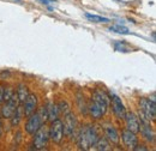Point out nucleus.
Here are the masks:
<instances>
[{
	"label": "nucleus",
	"mask_w": 156,
	"mask_h": 151,
	"mask_svg": "<svg viewBox=\"0 0 156 151\" xmlns=\"http://www.w3.org/2000/svg\"><path fill=\"white\" fill-rule=\"evenodd\" d=\"M2 134V125H1V115H0V137Z\"/></svg>",
	"instance_id": "nucleus-27"
},
{
	"label": "nucleus",
	"mask_w": 156,
	"mask_h": 151,
	"mask_svg": "<svg viewBox=\"0 0 156 151\" xmlns=\"http://www.w3.org/2000/svg\"><path fill=\"white\" fill-rule=\"evenodd\" d=\"M33 135H34L33 145H31L33 149H35V150H43V149H46V146L48 145V140H49L48 128L46 126H41Z\"/></svg>",
	"instance_id": "nucleus-3"
},
{
	"label": "nucleus",
	"mask_w": 156,
	"mask_h": 151,
	"mask_svg": "<svg viewBox=\"0 0 156 151\" xmlns=\"http://www.w3.org/2000/svg\"><path fill=\"white\" fill-rule=\"evenodd\" d=\"M37 111V96L35 94H29L23 103V115L29 116Z\"/></svg>",
	"instance_id": "nucleus-11"
},
{
	"label": "nucleus",
	"mask_w": 156,
	"mask_h": 151,
	"mask_svg": "<svg viewBox=\"0 0 156 151\" xmlns=\"http://www.w3.org/2000/svg\"><path fill=\"white\" fill-rule=\"evenodd\" d=\"M139 111L140 114L148 119L149 121H155L156 119V104L155 98H147V97H142L139 98Z\"/></svg>",
	"instance_id": "nucleus-2"
},
{
	"label": "nucleus",
	"mask_w": 156,
	"mask_h": 151,
	"mask_svg": "<svg viewBox=\"0 0 156 151\" xmlns=\"http://www.w3.org/2000/svg\"><path fill=\"white\" fill-rule=\"evenodd\" d=\"M139 132L142 134V137L149 143H153L155 140V133L153 131L150 121L145 119L142 114H139Z\"/></svg>",
	"instance_id": "nucleus-7"
},
{
	"label": "nucleus",
	"mask_w": 156,
	"mask_h": 151,
	"mask_svg": "<svg viewBox=\"0 0 156 151\" xmlns=\"http://www.w3.org/2000/svg\"><path fill=\"white\" fill-rule=\"evenodd\" d=\"M58 108H59V112L60 113H64V115L70 112V107H69V104H67L66 101H61L58 104Z\"/></svg>",
	"instance_id": "nucleus-23"
},
{
	"label": "nucleus",
	"mask_w": 156,
	"mask_h": 151,
	"mask_svg": "<svg viewBox=\"0 0 156 151\" xmlns=\"http://www.w3.org/2000/svg\"><path fill=\"white\" fill-rule=\"evenodd\" d=\"M91 101H94L98 106H100L106 113L108 111V107L111 104V98L109 96L106 94L103 90L101 89H95L94 93H93V96H91Z\"/></svg>",
	"instance_id": "nucleus-9"
},
{
	"label": "nucleus",
	"mask_w": 156,
	"mask_h": 151,
	"mask_svg": "<svg viewBox=\"0 0 156 151\" xmlns=\"http://www.w3.org/2000/svg\"><path fill=\"white\" fill-rule=\"evenodd\" d=\"M46 122L41 118L39 112H35L34 114H31V115L28 116V120L25 122V132L28 133V134H30V135H33Z\"/></svg>",
	"instance_id": "nucleus-6"
},
{
	"label": "nucleus",
	"mask_w": 156,
	"mask_h": 151,
	"mask_svg": "<svg viewBox=\"0 0 156 151\" xmlns=\"http://www.w3.org/2000/svg\"><path fill=\"white\" fill-rule=\"evenodd\" d=\"M22 118H23V109H20V107L18 106L17 111H16L15 114L10 118V120H11V125H12V126H18L20 122V120H22Z\"/></svg>",
	"instance_id": "nucleus-19"
},
{
	"label": "nucleus",
	"mask_w": 156,
	"mask_h": 151,
	"mask_svg": "<svg viewBox=\"0 0 156 151\" xmlns=\"http://www.w3.org/2000/svg\"><path fill=\"white\" fill-rule=\"evenodd\" d=\"M109 30L113 31V33H117V34H121V35H130L129 28H126L124 25H120V24H115V25L109 26Z\"/></svg>",
	"instance_id": "nucleus-20"
},
{
	"label": "nucleus",
	"mask_w": 156,
	"mask_h": 151,
	"mask_svg": "<svg viewBox=\"0 0 156 151\" xmlns=\"http://www.w3.org/2000/svg\"><path fill=\"white\" fill-rule=\"evenodd\" d=\"M18 106H20L18 104V100H17V96L15 94L12 98H10L9 101L4 102L2 107H1V111H0V115L2 118H5V119H10L15 114V112L17 111Z\"/></svg>",
	"instance_id": "nucleus-8"
},
{
	"label": "nucleus",
	"mask_w": 156,
	"mask_h": 151,
	"mask_svg": "<svg viewBox=\"0 0 156 151\" xmlns=\"http://www.w3.org/2000/svg\"><path fill=\"white\" fill-rule=\"evenodd\" d=\"M46 109H47V118H48V120L51 122L59 119L60 112H59L58 104H55L53 102H48V104L46 106Z\"/></svg>",
	"instance_id": "nucleus-16"
},
{
	"label": "nucleus",
	"mask_w": 156,
	"mask_h": 151,
	"mask_svg": "<svg viewBox=\"0 0 156 151\" xmlns=\"http://www.w3.org/2000/svg\"><path fill=\"white\" fill-rule=\"evenodd\" d=\"M85 18L89 19L90 22H94V23H108V22H111L106 17L98 16V15H90V13H85Z\"/></svg>",
	"instance_id": "nucleus-21"
},
{
	"label": "nucleus",
	"mask_w": 156,
	"mask_h": 151,
	"mask_svg": "<svg viewBox=\"0 0 156 151\" xmlns=\"http://www.w3.org/2000/svg\"><path fill=\"white\" fill-rule=\"evenodd\" d=\"M121 140H122L124 145L127 149H131V150H133V148L138 144V138H137L136 133L127 130V128L122 130V132H121Z\"/></svg>",
	"instance_id": "nucleus-12"
},
{
	"label": "nucleus",
	"mask_w": 156,
	"mask_h": 151,
	"mask_svg": "<svg viewBox=\"0 0 156 151\" xmlns=\"http://www.w3.org/2000/svg\"><path fill=\"white\" fill-rule=\"evenodd\" d=\"M4 103V88H0V106Z\"/></svg>",
	"instance_id": "nucleus-26"
},
{
	"label": "nucleus",
	"mask_w": 156,
	"mask_h": 151,
	"mask_svg": "<svg viewBox=\"0 0 156 151\" xmlns=\"http://www.w3.org/2000/svg\"><path fill=\"white\" fill-rule=\"evenodd\" d=\"M114 48H115V51H118V52H130L129 46L124 41H118V42H115L114 43Z\"/></svg>",
	"instance_id": "nucleus-22"
},
{
	"label": "nucleus",
	"mask_w": 156,
	"mask_h": 151,
	"mask_svg": "<svg viewBox=\"0 0 156 151\" xmlns=\"http://www.w3.org/2000/svg\"><path fill=\"white\" fill-rule=\"evenodd\" d=\"M111 104H112V111L114 115L117 116V119L119 120H122L125 118V114H126V108L121 101V98L117 96V95H112L111 97Z\"/></svg>",
	"instance_id": "nucleus-10"
},
{
	"label": "nucleus",
	"mask_w": 156,
	"mask_h": 151,
	"mask_svg": "<svg viewBox=\"0 0 156 151\" xmlns=\"http://www.w3.org/2000/svg\"><path fill=\"white\" fill-rule=\"evenodd\" d=\"M133 150H136V151H138V150H144V151H147V150H148V148H145L144 145H138V144H137L136 146L133 148Z\"/></svg>",
	"instance_id": "nucleus-25"
},
{
	"label": "nucleus",
	"mask_w": 156,
	"mask_h": 151,
	"mask_svg": "<svg viewBox=\"0 0 156 151\" xmlns=\"http://www.w3.org/2000/svg\"><path fill=\"white\" fill-rule=\"evenodd\" d=\"M65 119H64V134H66L69 138H73L76 135V132H77V126H78V122H77V119L75 116V114L69 112L66 113L65 115Z\"/></svg>",
	"instance_id": "nucleus-5"
},
{
	"label": "nucleus",
	"mask_w": 156,
	"mask_h": 151,
	"mask_svg": "<svg viewBox=\"0 0 156 151\" xmlns=\"http://www.w3.org/2000/svg\"><path fill=\"white\" fill-rule=\"evenodd\" d=\"M29 95V90H28V86L25 84H20L18 88H17V91H16V96H17V100H18V104H23L24 101L27 100Z\"/></svg>",
	"instance_id": "nucleus-17"
},
{
	"label": "nucleus",
	"mask_w": 156,
	"mask_h": 151,
	"mask_svg": "<svg viewBox=\"0 0 156 151\" xmlns=\"http://www.w3.org/2000/svg\"><path fill=\"white\" fill-rule=\"evenodd\" d=\"M88 113L90 114V116H91L94 120H100V119H102V116L106 114V112H105L100 106H98L94 101L90 100V102L88 103Z\"/></svg>",
	"instance_id": "nucleus-14"
},
{
	"label": "nucleus",
	"mask_w": 156,
	"mask_h": 151,
	"mask_svg": "<svg viewBox=\"0 0 156 151\" xmlns=\"http://www.w3.org/2000/svg\"><path fill=\"white\" fill-rule=\"evenodd\" d=\"M124 120L126 122L127 130H130V131H132L135 133L139 132V118L137 116L136 114L132 113V112H129V113L126 112Z\"/></svg>",
	"instance_id": "nucleus-13"
},
{
	"label": "nucleus",
	"mask_w": 156,
	"mask_h": 151,
	"mask_svg": "<svg viewBox=\"0 0 156 151\" xmlns=\"http://www.w3.org/2000/svg\"><path fill=\"white\" fill-rule=\"evenodd\" d=\"M48 134H49V139L52 142H54L55 144H60L64 139V125L61 120H54L52 121L49 128H48Z\"/></svg>",
	"instance_id": "nucleus-4"
},
{
	"label": "nucleus",
	"mask_w": 156,
	"mask_h": 151,
	"mask_svg": "<svg viewBox=\"0 0 156 151\" xmlns=\"http://www.w3.org/2000/svg\"><path fill=\"white\" fill-rule=\"evenodd\" d=\"M95 150L98 151H107V150H111V143L107 140V138H98V142L95 143V145L93 146Z\"/></svg>",
	"instance_id": "nucleus-18"
},
{
	"label": "nucleus",
	"mask_w": 156,
	"mask_h": 151,
	"mask_svg": "<svg viewBox=\"0 0 156 151\" xmlns=\"http://www.w3.org/2000/svg\"><path fill=\"white\" fill-rule=\"evenodd\" d=\"M100 138V134L95 125H87L79 128L77 133V145L80 150L91 149Z\"/></svg>",
	"instance_id": "nucleus-1"
},
{
	"label": "nucleus",
	"mask_w": 156,
	"mask_h": 151,
	"mask_svg": "<svg viewBox=\"0 0 156 151\" xmlns=\"http://www.w3.org/2000/svg\"><path fill=\"white\" fill-rule=\"evenodd\" d=\"M15 94H16V93L13 91V89H12V88L4 89V102H6V101H9L10 98H12Z\"/></svg>",
	"instance_id": "nucleus-24"
},
{
	"label": "nucleus",
	"mask_w": 156,
	"mask_h": 151,
	"mask_svg": "<svg viewBox=\"0 0 156 151\" xmlns=\"http://www.w3.org/2000/svg\"><path fill=\"white\" fill-rule=\"evenodd\" d=\"M105 137L107 138V140L109 143H113V144H118L120 140V135H119L118 130L112 125H108L105 127Z\"/></svg>",
	"instance_id": "nucleus-15"
}]
</instances>
